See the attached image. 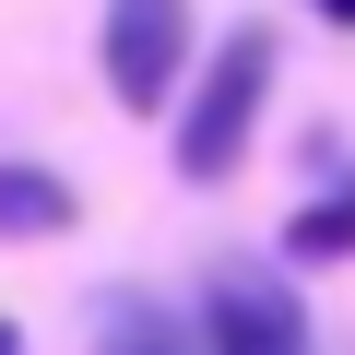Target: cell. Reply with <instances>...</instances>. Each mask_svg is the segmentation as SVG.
<instances>
[{
  "instance_id": "obj_1",
  "label": "cell",
  "mask_w": 355,
  "mask_h": 355,
  "mask_svg": "<svg viewBox=\"0 0 355 355\" xmlns=\"http://www.w3.org/2000/svg\"><path fill=\"white\" fill-rule=\"evenodd\" d=\"M272 60H284V36L272 24H237L202 71H190V107H178V178L190 190H225V178L249 166V142H261V95H272Z\"/></svg>"
},
{
  "instance_id": "obj_2",
  "label": "cell",
  "mask_w": 355,
  "mask_h": 355,
  "mask_svg": "<svg viewBox=\"0 0 355 355\" xmlns=\"http://www.w3.org/2000/svg\"><path fill=\"white\" fill-rule=\"evenodd\" d=\"M190 343H202V355H320V331H308V296H296L284 272H261V261L214 272V296H202Z\"/></svg>"
},
{
  "instance_id": "obj_3",
  "label": "cell",
  "mask_w": 355,
  "mask_h": 355,
  "mask_svg": "<svg viewBox=\"0 0 355 355\" xmlns=\"http://www.w3.org/2000/svg\"><path fill=\"white\" fill-rule=\"evenodd\" d=\"M107 95L142 119V107H178V83H190V0H107Z\"/></svg>"
},
{
  "instance_id": "obj_4",
  "label": "cell",
  "mask_w": 355,
  "mask_h": 355,
  "mask_svg": "<svg viewBox=\"0 0 355 355\" xmlns=\"http://www.w3.org/2000/svg\"><path fill=\"white\" fill-rule=\"evenodd\" d=\"M83 202H71V178L60 166H24V154H0V237H71Z\"/></svg>"
},
{
  "instance_id": "obj_5",
  "label": "cell",
  "mask_w": 355,
  "mask_h": 355,
  "mask_svg": "<svg viewBox=\"0 0 355 355\" xmlns=\"http://www.w3.org/2000/svg\"><path fill=\"white\" fill-rule=\"evenodd\" d=\"M95 355H202V343H190V320L154 308V296H107L95 308Z\"/></svg>"
},
{
  "instance_id": "obj_6",
  "label": "cell",
  "mask_w": 355,
  "mask_h": 355,
  "mask_svg": "<svg viewBox=\"0 0 355 355\" xmlns=\"http://www.w3.org/2000/svg\"><path fill=\"white\" fill-rule=\"evenodd\" d=\"M284 261L296 272H320V261H355V178H331V190L284 225Z\"/></svg>"
},
{
  "instance_id": "obj_7",
  "label": "cell",
  "mask_w": 355,
  "mask_h": 355,
  "mask_svg": "<svg viewBox=\"0 0 355 355\" xmlns=\"http://www.w3.org/2000/svg\"><path fill=\"white\" fill-rule=\"evenodd\" d=\"M308 12H320V24H355V0H308Z\"/></svg>"
},
{
  "instance_id": "obj_8",
  "label": "cell",
  "mask_w": 355,
  "mask_h": 355,
  "mask_svg": "<svg viewBox=\"0 0 355 355\" xmlns=\"http://www.w3.org/2000/svg\"><path fill=\"white\" fill-rule=\"evenodd\" d=\"M0 355H24V331H12V320H0Z\"/></svg>"
}]
</instances>
